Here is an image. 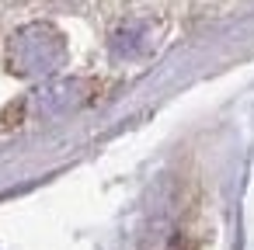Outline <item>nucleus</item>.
Wrapping results in <instances>:
<instances>
[{
    "label": "nucleus",
    "instance_id": "nucleus-1",
    "mask_svg": "<svg viewBox=\"0 0 254 250\" xmlns=\"http://www.w3.org/2000/svg\"><path fill=\"white\" fill-rule=\"evenodd\" d=\"M66 56V46L60 39V32H53L49 25H32L25 32L14 35L11 42V66L21 77H46L53 73Z\"/></svg>",
    "mask_w": 254,
    "mask_h": 250
},
{
    "label": "nucleus",
    "instance_id": "nucleus-2",
    "mask_svg": "<svg viewBox=\"0 0 254 250\" xmlns=\"http://www.w3.org/2000/svg\"><path fill=\"white\" fill-rule=\"evenodd\" d=\"M112 49H115L119 56H139V52L146 49V35H143V28H139V25H126V28H119L115 39H112Z\"/></svg>",
    "mask_w": 254,
    "mask_h": 250
}]
</instances>
